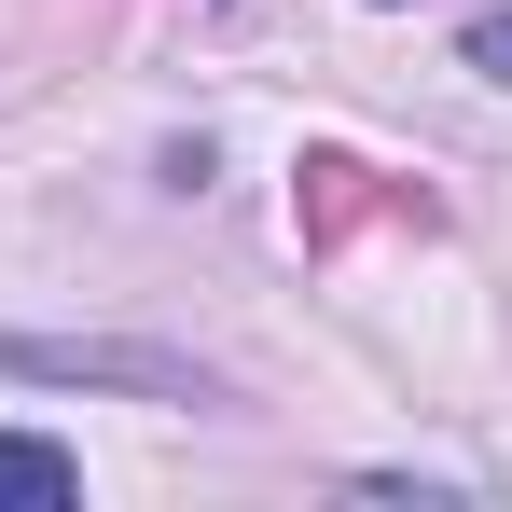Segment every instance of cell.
I'll use <instances>...</instances> for the list:
<instances>
[{
	"label": "cell",
	"mask_w": 512,
	"mask_h": 512,
	"mask_svg": "<svg viewBox=\"0 0 512 512\" xmlns=\"http://www.w3.org/2000/svg\"><path fill=\"white\" fill-rule=\"evenodd\" d=\"M0 499H84V471H70L56 443H14V429H0Z\"/></svg>",
	"instance_id": "2"
},
{
	"label": "cell",
	"mask_w": 512,
	"mask_h": 512,
	"mask_svg": "<svg viewBox=\"0 0 512 512\" xmlns=\"http://www.w3.org/2000/svg\"><path fill=\"white\" fill-rule=\"evenodd\" d=\"M0 374H97V388H153V402H194L180 360H139V346H0Z\"/></svg>",
	"instance_id": "1"
},
{
	"label": "cell",
	"mask_w": 512,
	"mask_h": 512,
	"mask_svg": "<svg viewBox=\"0 0 512 512\" xmlns=\"http://www.w3.org/2000/svg\"><path fill=\"white\" fill-rule=\"evenodd\" d=\"M471 70H485V84H512V14H485V28H471Z\"/></svg>",
	"instance_id": "3"
}]
</instances>
